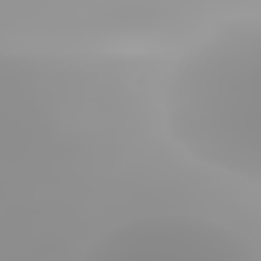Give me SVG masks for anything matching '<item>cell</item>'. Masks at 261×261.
<instances>
[{
	"instance_id": "6da1fadb",
	"label": "cell",
	"mask_w": 261,
	"mask_h": 261,
	"mask_svg": "<svg viewBox=\"0 0 261 261\" xmlns=\"http://www.w3.org/2000/svg\"><path fill=\"white\" fill-rule=\"evenodd\" d=\"M163 120L191 160L261 188V19L215 28L178 56Z\"/></svg>"
},
{
	"instance_id": "7a4b0ae2",
	"label": "cell",
	"mask_w": 261,
	"mask_h": 261,
	"mask_svg": "<svg viewBox=\"0 0 261 261\" xmlns=\"http://www.w3.org/2000/svg\"><path fill=\"white\" fill-rule=\"evenodd\" d=\"M83 261H258L233 227L197 215H142L101 230Z\"/></svg>"
}]
</instances>
